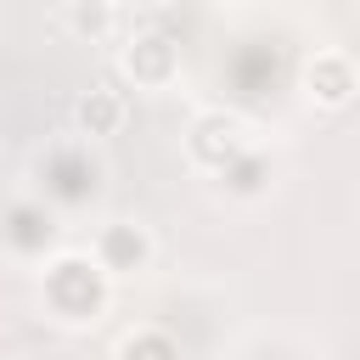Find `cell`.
Returning a JSON list of instances; mask_svg holds the SVG:
<instances>
[{"instance_id":"obj_5","label":"cell","mask_w":360,"mask_h":360,"mask_svg":"<svg viewBox=\"0 0 360 360\" xmlns=\"http://www.w3.org/2000/svg\"><path fill=\"white\" fill-rule=\"evenodd\" d=\"M298 90H304L309 107L343 112V107H354V96H360V68H354V56H343V51H315V56L304 62V73H298Z\"/></svg>"},{"instance_id":"obj_7","label":"cell","mask_w":360,"mask_h":360,"mask_svg":"<svg viewBox=\"0 0 360 360\" xmlns=\"http://www.w3.org/2000/svg\"><path fill=\"white\" fill-rule=\"evenodd\" d=\"M68 28H73V39L112 45L118 39V0H68Z\"/></svg>"},{"instance_id":"obj_4","label":"cell","mask_w":360,"mask_h":360,"mask_svg":"<svg viewBox=\"0 0 360 360\" xmlns=\"http://www.w3.org/2000/svg\"><path fill=\"white\" fill-rule=\"evenodd\" d=\"M118 73L135 84V90H174L180 84V45L169 34H129L118 45Z\"/></svg>"},{"instance_id":"obj_9","label":"cell","mask_w":360,"mask_h":360,"mask_svg":"<svg viewBox=\"0 0 360 360\" xmlns=\"http://www.w3.org/2000/svg\"><path fill=\"white\" fill-rule=\"evenodd\" d=\"M146 6H180V0H146Z\"/></svg>"},{"instance_id":"obj_2","label":"cell","mask_w":360,"mask_h":360,"mask_svg":"<svg viewBox=\"0 0 360 360\" xmlns=\"http://www.w3.org/2000/svg\"><path fill=\"white\" fill-rule=\"evenodd\" d=\"M186 158H191V169H202V174H231L242 158H253V129H248V118H236V112H225V107L197 112L191 129H186Z\"/></svg>"},{"instance_id":"obj_1","label":"cell","mask_w":360,"mask_h":360,"mask_svg":"<svg viewBox=\"0 0 360 360\" xmlns=\"http://www.w3.org/2000/svg\"><path fill=\"white\" fill-rule=\"evenodd\" d=\"M112 287H118V281L90 259V248H84V253H56V259H45V270H39L45 315H56L62 326H90V321H101Z\"/></svg>"},{"instance_id":"obj_6","label":"cell","mask_w":360,"mask_h":360,"mask_svg":"<svg viewBox=\"0 0 360 360\" xmlns=\"http://www.w3.org/2000/svg\"><path fill=\"white\" fill-rule=\"evenodd\" d=\"M124 124H129V101H124V90H112V84H90V90L73 101V129H79L84 141H112V135H124Z\"/></svg>"},{"instance_id":"obj_3","label":"cell","mask_w":360,"mask_h":360,"mask_svg":"<svg viewBox=\"0 0 360 360\" xmlns=\"http://www.w3.org/2000/svg\"><path fill=\"white\" fill-rule=\"evenodd\" d=\"M90 259H96L112 281H129V276H146V270H152L158 236H152L141 219H107V225H96V236H90Z\"/></svg>"},{"instance_id":"obj_8","label":"cell","mask_w":360,"mask_h":360,"mask_svg":"<svg viewBox=\"0 0 360 360\" xmlns=\"http://www.w3.org/2000/svg\"><path fill=\"white\" fill-rule=\"evenodd\" d=\"M112 360H180V349H174L169 332H152V326H146V332H129Z\"/></svg>"}]
</instances>
